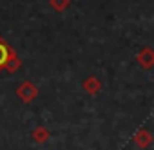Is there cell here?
<instances>
[{"label": "cell", "instance_id": "cell-7", "mask_svg": "<svg viewBox=\"0 0 154 150\" xmlns=\"http://www.w3.org/2000/svg\"><path fill=\"white\" fill-rule=\"evenodd\" d=\"M49 6H51L56 13H62V11H65V9L71 6V2H69V0H49Z\"/></svg>", "mask_w": 154, "mask_h": 150}, {"label": "cell", "instance_id": "cell-4", "mask_svg": "<svg viewBox=\"0 0 154 150\" xmlns=\"http://www.w3.org/2000/svg\"><path fill=\"white\" fill-rule=\"evenodd\" d=\"M102 82L96 78V76H87L84 82H82V89L87 92V94H91V96H94V94H98L100 91H102Z\"/></svg>", "mask_w": 154, "mask_h": 150}, {"label": "cell", "instance_id": "cell-3", "mask_svg": "<svg viewBox=\"0 0 154 150\" xmlns=\"http://www.w3.org/2000/svg\"><path fill=\"white\" fill-rule=\"evenodd\" d=\"M136 60H138V63L143 67V69H152L154 67V51L150 49V47H143L140 52H138V56H136Z\"/></svg>", "mask_w": 154, "mask_h": 150}, {"label": "cell", "instance_id": "cell-2", "mask_svg": "<svg viewBox=\"0 0 154 150\" xmlns=\"http://www.w3.org/2000/svg\"><path fill=\"white\" fill-rule=\"evenodd\" d=\"M15 56H17V52L13 51V47H11V45H8V44H6V40L0 36V72L4 70L6 63H8L11 58H15Z\"/></svg>", "mask_w": 154, "mask_h": 150}, {"label": "cell", "instance_id": "cell-5", "mask_svg": "<svg viewBox=\"0 0 154 150\" xmlns=\"http://www.w3.org/2000/svg\"><path fill=\"white\" fill-rule=\"evenodd\" d=\"M132 141H134V145H136L138 148H149V145L152 143V134H150L149 130L141 128V130H138V132L134 134Z\"/></svg>", "mask_w": 154, "mask_h": 150}, {"label": "cell", "instance_id": "cell-6", "mask_svg": "<svg viewBox=\"0 0 154 150\" xmlns=\"http://www.w3.org/2000/svg\"><path fill=\"white\" fill-rule=\"evenodd\" d=\"M49 137H51V132L45 128V127H36L35 130H33V139H35V143H38V145H44V143H47L49 141Z\"/></svg>", "mask_w": 154, "mask_h": 150}, {"label": "cell", "instance_id": "cell-8", "mask_svg": "<svg viewBox=\"0 0 154 150\" xmlns=\"http://www.w3.org/2000/svg\"><path fill=\"white\" fill-rule=\"evenodd\" d=\"M20 65H22L20 58H18V56H15V58H11V60H9V62L6 63L4 70H9V72H17V70L20 69Z\"/></svg>", "mask_w": 154, "mask_h": 150}, {"label": "cell", "instance_id": "cell-1", "mask_svg": "<svg viewBox=\"0 0 154 150\" xmlns=\"http://www.w3.org/2000/svg\"><path fill=\"white\" fill-rule=\"evenodd\" d=\"M17 96L24 103H33L36 100V96H38V87L33 82H22L17 87Z\"/></svg>", "mask_w": 154, "mask_h": 150}]
</instances>
